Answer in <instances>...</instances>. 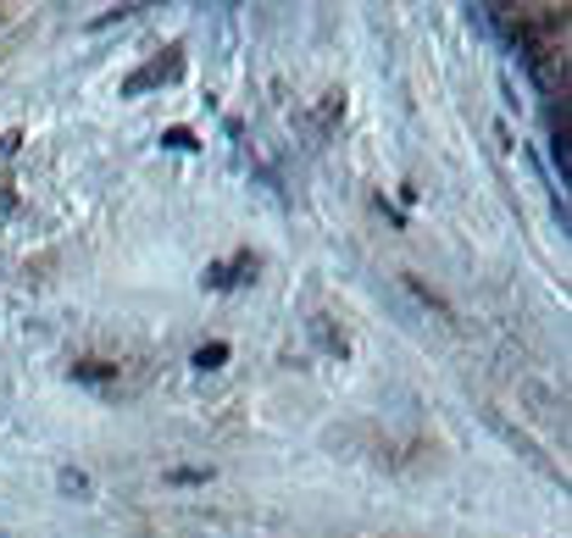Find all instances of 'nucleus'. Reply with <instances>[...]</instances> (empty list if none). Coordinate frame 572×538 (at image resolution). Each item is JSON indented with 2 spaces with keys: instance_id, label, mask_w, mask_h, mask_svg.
I'll return each mask as SVG.
<instances>
[{
  "instance_id": "39448f33",
  "label": "nucleus",
  "mask_w": 572,
  "mask_h": 538,
  "mask_svg": "<svg viewBox=\"0 0 572 538\" xmlns=\"http://www.w3.org/2000/svg\"><path fill=\"white\" fill-rule=\"evenodd\" d=\"M161 145H173V150H201L190 128H168V134H161Z\"/></svg>"
},
{
  "instance_id": "7ed1b4c3",
  "label": "nucleus",
  "mask_w": 572,
  "mask_h": 538,
  "mask_svg": "<svg viewBox=\"0 0 572 538\" xmlns=\"http://www.w3.org/2000/svg\"><path fill=\"white\" fill-rule=\"evenodd\" d=\"M72 384H117V367L112 362H78L72 367Z\"/></svg>"
},
{
  "instance_id": "f03ea898",
  "label": "nucleus",
  "mask_w": 572,
  "mask_h": 538,
  "mask_svg": "<svg viewBox=\"0 0 572 538\" xmlns=\"http://www.w3.org/2000/svg\"><path fill=\"white\" fill-rule=\"evenodd\" d=\"M256 266H262V261H256L251 250H239L233 261H217V266H211V273H206V284H211V289H239V284H256Z\"/></svg>"
},
{
  "instance_id": "20e7f679",
  "label": "nucleus",
  "mask_w": 572,
  "mask_h": 538,
  "mask_svg": "<svg viewBox=\"0 0 572 538\" xmlns=\"http://www.w3.org/2000/svg\"><path fill=\"white\" fill-rule=\"evenodd\" d=\"M222 362H228V344H201V350H195V367H201V373H217Z\"/></svg>"
},
{
  "instance_id": "423d86ee",
  "label": "nucleus",
  "mask_w": 572,
  "mask_h": 538,
  "mask_svg": "<svg viewBox=\"0 0 572 538\" xmlns=\"http://www.w3.org/2000/svg\"><path fill=\"white\" fill-rule=\"evenodd\" d=\"M61 489H67V494H90V478H84V472H61Z\"/></svg>"
},
{
  "instance_id": "f257e3e1",
  "label": "nucleus",
  "mask_w": 572,
  "mask_h": 538,
  "mask_svg": "<svg viewBox=\"0 0 572 538\" xmlns=\"http://www.w3.org/2000/svg\"><path fill=\"white\" fill-rule=\"evenodd\" d=\"M179 72H184V56H179V50H168V56L145 61L139 72H128V78H123V95H145V89H161V83H173Z\"/></svg>"
}]
</instances>
